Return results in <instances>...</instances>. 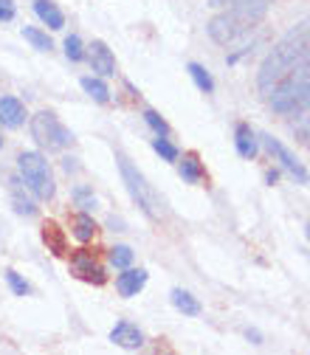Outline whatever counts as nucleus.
Listing matches in <instances>:
<instances>
[{
    "label": "nucleus",
    "mask_w": 310,
    "mask_h": 355,
    "mask_svg": "<svg viewBox=\"0 0 310 355\" xmlns=\"http://www.w3.org/2000/svg\"><path fill=\"white\" fill-rule=\"evenodd\" d=\"M304 232H307V240H310V223H307V229H304Z\"/></svg>",
    "instance_id": "obj_34"
},
{
    "label": "nucleus",
    "mask_w": 310,
    "mask_h": 355,
    "mask_svg": "<svg viewBox=\"0 0 310 355\" xmlns=\"http://www.w3.org/2000/svg\"><path fill=\"white\" fill-rule=\"evenodd\" d=\"M62 49H65V57L71 62H82L85 60V49H82V40L76 34H68L65 42H62Z\"/></svg>",
    "instance_id": "obj_26"
},
{
    "label": "nucleus",
    "mask_w": 310,
    "mask_h": 355,
    "mask_svg": "<svg viewBox=\"0 0 310 355\" xmlns=\"http://www.w3.org/2000/svg\"><path fill=\"white\" fill-rule=\"evenodd\" d=\"M6 282H9V288H12L15 296H28V293H31V285H28L17 271H12V268L6 271Z\"/></svg>",
    "instance_id": "obj_28"
},
{
    "label": "nucleus",
    "mask_w": 310,
    "mask_h": 355,
    "mask_svg": "<svg viewBox=\"0 0 310 355\" xmlns=\"http://www.w3.org/2000/svg\"><path fill=\"white\" fill-rule=\"evenodd\" d=\"M268 105L277 116H299L310 107V62L291 71L271 87Z\"/></svg>",
    "instance_id": "obj_3"
},
{
    "label": "nucleus",
    "mask_w": 310,
    "mask_h": 355,
    "mask_svg": "<svg viewBox=\"0 0 310 355\" xmlns=\"http://www.w3.org/2000/svg\"><path fill=\"white\" fill-rule=\"evenodd\" d=\"M187 71H189L192 82L198 85V91H203V94H214V79H212V73H209L200 62H189Z\"/></svg>",
    "instance_id": "obj_21"
},
{
    "label": "nucleus",
    "mask_w": 310,
    "mask_h": 355,
    "mask_svg": "<svg viewBox=\"0 0 310 355\" xmlns=\"http://www.w3.org/2000/svg\"><path fill=\"white\" fill-rule=\"evenodd\" d=\"M42 243H46V248H49L54 257H65V254H68V237H65V232L54 223V220L42 223Z\"/></svg>",
    "instance_id": "obj_15"
},
{
    "label": "nucleus",
    "mask_w": 310,
    "mask_h": 355,
    "mask_svg": "<svg viewBox=\"0 0 310 355\" xmlns=\"http://www.w3.org/2000/svg\"><path fill=\"white\" fill-rule=\"evenodd\" d=\"M99 226H96V220L91 217V211H79L74 220H71V234L85 245V243H91L96 237Z\"/></svg>",
    "instance_id": "obj_17"
},
{
    "label": "nucleus",
    "mask_w": 310,
    "mask_h": 355,
    "mask_svg": "<svg viewBox=\"0 0 310 355\" xmlns=\"http://www.w3.org/2000/svg\"><path fill=\"white\" fill-rule=\"evenodd\" d=\"M82 91L91 96L94 102H99V105H107L110 102V87L102 82V76H85L82 79Z\"/></svg>",
    "instance_id": "obj_20"
},
{
    "label": "nucleus",
    "mask_w": 310,
    "mask_h": 355,
    "mask_svg": "<svg viewBox=\"0 0 310 355\" xmlns=\"http://www.w3.org/2000/svg\"><path fill=\"white\" fill-rule=\"evenodd\" d=\"M87 60H91L94 73L102 76V79L116 73V57H113V51L107 49V42H102V40H94V42H91V54H87Z\"/></svg>",
    "instance_id": "obj_9"
},
{
    "label": "nucleus",
    "mask_w": 310,
    "mask_h": 355,
    "mask_svg": "<svg viewBox=\"0 0 310 355\" xmlns=\"http://www.w3.org/2000/svg\"><path fill=\"white\" fill-rule=\"evenodd\" d=\"M110 341L124 347V349H141L144 347V333L132 324V322H119L113 330H110Z\"/></svg>",
    "instance_id": "obj_12"
},
{
    "label": "nucleus",
    "mask_w": 310,
    "mask_h": 355,
    "mask_svg": "<svg viewBox=\"0 0 310 355\" xmlns=\"http://www.w3.org/2000/svg\"><path fill=\"white\" fill-rule=\"evenodd\" d=\"M279 181V169H268V172H265V184H268V187H274Z\"/></svg>",
    "instance_id": "obj_31"
},
{
    "label": "nucleus",
    "mask_w": 310,
    "mask_h": 355,
    "mask_svg": "<svg viewBox=\"0 0 310 355\" xmlns=\"http://www.w3.org/2000/svg\"><path fill=\"white\" fill-rule=\"evenodd\" d=\"M107 226H110L113 232H127V229H124V223H121V220H116V217H110V220H107Z\"/></svg>",
    "instance_id": "obj_33"
},
{
    "label": "nucleus",
    "mask_w": 310,
    "mask_h": 355,
    "mask_svg": "<svg viewBox=\"0 0 310 355\" xmlns=\"http://www.w3.org/2000/svg\"><path fill=\"white\" fill-rule=\"evenodd\" d=\"M178 172H181V178L187 184H200L203 181V164H200V158L195 155V153H187L181 161H178Z\"/></svg>",
    "instance_id": "obj_18"
},
{
    "label": "nucleus",
    "mask_w": 310,
    "mask_h": 355,
    "mask_svg": "<svg viewBox=\"0 0 310 355\" xmlns=\"http://www.w3.org/2000/svg\"><path fill=\"white\" fill-rule=\"evenodd\" d=\"M15 15H17L15 0H0V23H12Z\"/></svg>",
    "instance_id": "obj_29"
},
{
    "label": "nucleus",
    "mask_w": 310,
    "mask_h": 355,
    "mask_svg": "<svg viewBox=\"0 0 310 355\" xmlns=\"http://www.w3.org/2000/svg\"><path fill=\"white\" fill-rule=\"evenodd\" d=\"M307 62H310V31L302 26V28H293L291 34H285L271 49V54L262 60V65L257 71V87L262 94H268L282 76H288L291 71H296Z\"/></svg>",
    "instance_id": "obj_1"
},
{
    "label": "nucleus",
    "mask_w": 310,
    "mask_h": 355,
    "mask_svg": "<svg viewBox=\"0 0 310 355\" xmlns=\"http://www.w3.org/2000/svg\"><path fill=\"white\" fill-rule=\"evenodd\" d=\"M116 164H119V172H121V181L130 192V198L139 203V209L150 217V220H161L164 214V203H161V195L147 184V178L139 172V166L132 164L127 155H116Z\"/></svg>",
    "instance_id": "obj_4"
},
{
    "label": "nucleus",
    "mask_w": 310,
    "mask_h": 355,
    "mask_svg": "<svg viewBox=\"0 0 310 355\" xmlns=\"http://www.w3.org/2000/svg\"><path fill=\"white\" fill-rule=\"evenodd\" d=\"M234 147H237V153L243 155V158H257V153H259V139L254 136V130L246 124V121H240L237 127H234Z\"/></svg>",
    "instance_id": "obj_14"
},
{
    "label": "nucleus",
    "mask_w": 310,
    "mask_h": 355,
    "mask_svg": "<svg viewBox=\"0 0 310 355\" xmlns=\"http://www.w3.org/2000/svg\"><path fill=\"white\" fill-rule=\"evenodd\" d=\"M17 172H20V181L26 184V189L37 198V200H51L57 187H54V175L49 161L42 158L37 150H23L17 155Z\"/></svg>",
    "instance_id": "obj_5"
},
{
    "label": "nucleus",
    "mask_w": 310,
    "mask_h": 355,
    "mask_svg": "<svg viewBox=\"0 0 310 355\" xmlns=\"http://www.w3.org/2000/svg\"><path fill=\"white\" fill-rule=\"evenodd\" d=\"M147 279H150V274L144 271V268H124L119 277H116V291L124 296V299H130V296H139L141 291H144V285H147Z\"/></svg>",
    "instance_id": "obj_10"
},
{
    "label": "nucleus",
    "mask_w": 310,
    "mask_h": 355,
    "mask_svg": "<svg viewBox=\"0 0 310 355\" xmlns=\"http://www.w3.org/2000/svg\"><path fill=\"white\" fill-rule=\"evenodd\" d=\"M23 37L31 42V46L37 49V51H51L54 49V42H51V37L46 34V31H40V28H34V26H23Z\"/></svg>",
    "instance_id": "obj_22"
},
{
    "label": "nucleus",
    "mask_w": 310,
    "mask_h": 355,
    "mask_svg": "<svg viewBox=\"0 0 310 355\" xmlns=\"http://www.w3.org/2000/svg\"><path fill=\"white\" fill-rule=\"evenodd\" d=\"M172 304H175V310H181L184 316H200V302L189 293V291H184V288H175L172 293Z\"/></svg>",
    "instance_id": "obj_19"
},
{
    "label": "nucleus",
    "mask_w": 310,
    "mask_h": 355,
    "mask_svg": "<svg viewBox=\"0 0 310 355\" xmlns=\"http://www.w3.org/2000/svg\"><path fill=\"white\" fill-rule=\"evenodd\" d=\"M71 198H74V203H76L82 211H94V209L99 206V200H96V195H94L91 187H74Z\"/></svg>",
    "instance_id": "obj_23"
},
{
    "label": "nucleus",
    "mask_w": 310,
    "mask_h": 355,
    "mask_svg": "<svg viewBox=\"0 0 310 355\" xmlns=\"http://www.w3.org/2000/svg\"><path fill=\"white\" fill-rule=\"evenodd\" d=\"M259 141H262V147L271 153V158L285 169V172H291V178L296 184H310V172L304 169V164L279 141V139H274V136H259Z\"/></svg>",
    "instance_id": "obj_8"
},
{
    "label": "nucleus",
    "mask_w": 310,
    "mask_h": 355,
    "mask_svg": "<svg viewBox=\"0 0 310 355\" xmlns=\"http://www.w3.org/2000/svg\"><path fill=\"white\" fill-rule=\"evenodd\" d=\"M153 150H155L164 161H178V155H181L178 147L169 141V136H155V139H153Z\"/></svg>",
    "instance_id": "obj_25"
},
{
    "label": "nucleus",
    "mask_w": 310,
    "mask_h": 355,
    "mask_svg": "<svg viewBox=\"0 0 310 355\" xmlns=\"http://www.w3.org/2000/svg\"><path fill=\"white\" fill-rule=\"evenodd\" d=\"M232 3H240V0H209V6H214V9H226Z\"/></svg>",
    "instance_id": "obj_32"
},
{
    "label": "nucleus",
    "mask_w": 310,
    "mask_h": 355,
    "mask_svg": "<svg viewBox=\"0 0 310 355\" xmlns=\"http://www.w3.org/2000/svg\"><path fill=\"white\" fill-rule=\"evenodd\" d=\"M34 15L40 17L42 26H49L51 31L65 28V15L60 12V6L54 3V0H34Z\"/></svg>",
    "instance_id": "obj_13"
},
{
    "label": "nucleus",
    "mask_w": 310,
    "mask_h": 355,
    "mask_svg": "<svg viewBox=\"0 0 310 355\" xmlns=\"http://www.w3.org/2000/svg\"><path fill=\"white\" fill-rule=\"evenodd\" d=\"M0 147H3V139H0Z\"/></svg>",
    "instance_id": "obj_35"
},
{
    "label": "nucleus",
    "mask_w": 310,
    "mask_h": 355,
    "mask_svg": "<svg viewBox=\"0 0 310 355\" xmlns=\"http://www.w3.org/2000/svg\"><path fill=\"white\" fill-rule=\"evenodd\" d=\"M26 105L17 96H0V124L6 130H17L26 124Z\"/></svg>",
    "instance_id": "obj_11"
},
{
    "label": "nucleus",
    "mask_w": 310,
    "mask_h": 355,
    "mask_svg": "<svg viewBox=\"0 0 310 355\" xmlns=\"http://www.w3.org/2000/svg\"><path fill=\"white\" fill-rule=\"evenodd\" d=\"M31 136L42 150H65L74 144V132L51 110H40L31 116Z\"/></svg>",
    "instance_id": "obj_6"
},
{
    "label": "nucleus",
    "mask_w": 310,
    "mask_h": 355,
    "mask_svg": "<svg viewBox=\"0 0 310 355\" xmlns=\"http://www.w3.org/2000/svg\"><path fill=\"white\" fill-rule=\"evenodd\" d=\"M246 338H248L251 344H262V333H259V330H254V327H248V330H246Z\"/></svg>",
    "instance_id": "obj_30"
},
{
    "label": "nucleus",
    "mask_w": 310,
    "mask_h": 355,
    "mask_svg": "<svg viewBox=\"0 0 310 355\" xmlns=\"http://www.w3.org/2000/svg\"><path fill=\"white\" fill-rule=\"evenodd\" d=\"M271 9V0H240V3L226 6L220 15H214L206 23V34L217 46H232L234 40L248 34L254 26H259Z\"/></svg>",
    "instance_id": "obj_2"
},
{
    "label": "nucleus",
    "mask_w": 310,
    "mask_h": 355,
    "mask_svg": "<svg viewBox=\"0 0 310 355\" xmlns=\"http://www.w3.org/2000/svg\"><path fill=\"white\" fill-rule=\"evenodd\" d=\"M107 257H110V265L116 271H124V268H130V265H132V257H136V254H132L130 245H113Z\"/></svg>",
    "instance_id": "obj_24"
},
{
    "label": "nucleus",
    "mask_w": 310,
    "mask_h": 355,
    "mask_svg": "<svg viewBox=\"0 0 310 355\" xmlns=\"http://www.w3.org/2000/svg\"><path fill=\"white\" fill-rule=\"evenodd\" d=\"M144 121H147V127L155 132V136H169V124L161 119V113H155V110H144Z\"/></svg>",
    "instance_id": "obj_27"
},
{
    "label": "nucleus",
    "mask_w": 310,
    "mask_h": 355,
    "mask_svg": "<svg viewBox=\"0 0 310 355\" xmlns=\"http://www.w3.org/2000/svg\"><path fill=\"white\" fill-rule=\"evenodd\" d=\"M68 268H71V277L87 282V285H105L107 282V271L102 268V262L96 259L94 251H87V248H79L71 254V262H68Z\"/></svg>",
    "instance_id": "obj_7"
},
{
    "label": "nucleus",
    "mask_w": 310,
    "mask_h": 355,
    "mask_svg": "<svg viewBox=\"0 0 310 355\" xmlns=\"http://www.w3.org/2000/svg\"><path fill=\"white\" fill-rule=\"evenodd\" d=\"M9 189H12V206H15V211L23 214V217H34L37 214V206L26 195V184L20 181V178H9Z\"/></svg>",
    "instance_id": "obj_16"
}]
</instances>
